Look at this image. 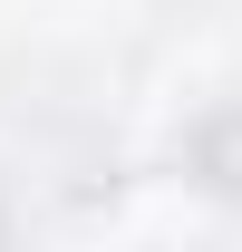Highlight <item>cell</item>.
I'll list each match as a JSON object with an SVG mask.
<instances>
[{
	"instance_id": "6da1fadb",
	"label": "cell",
	"mask_w": 242,
	"mask_h": 252,
	"mask_svg": "<svg viewBox=\"0 0 242 252\" xmlns=\"http://www.w3.org/2000/svg\"><path fill=\"white\" fill-rule=\"evenodd\" d=\"M184 165H194L223 204H242V107H213V117L184 136Z\"/></svg>"
}]
</instances>
